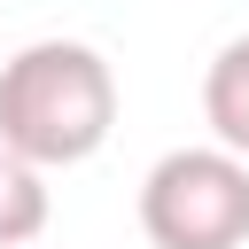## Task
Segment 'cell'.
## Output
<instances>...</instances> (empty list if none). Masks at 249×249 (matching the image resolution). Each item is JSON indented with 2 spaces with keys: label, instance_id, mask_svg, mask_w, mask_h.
<instances>
[{
  "label": "cell",
  "instance_id": "cell-2",
  "mask_svg": "<svg viewBox=\"0 0 249 249\" xmlns=\"http://www.w3.org/2000/svg\"><path fill=\"white\" fill-rule=\"evenodd\" d=\"M140 233L156 249H241L249 241V163L233 148H171L140 179Z\"/></svg>",
  "mask_w": 249,
  "mask_h": 249
},
{
  "label": "cell",
  "instance_id": "cell-1",
  "mask_svg": "<svg viewBox=\"0 0 249 249\" xmlns=\"http://www.w3.org/2000/svg\"><path fill=\"white\" fill-rule=\"evenodd\" d=\"M117 124V70L86 39H31L0 62V148L23 163H86Z\"/></svg>",
  "mask_w": 249,
  "mask_h": 249
},
{
  "label": "cell",
  "instance_id": "cell-3",
  "mask_svg": "<svg viewBox=\"0 0 249 249\" xmlns=\"http://www.w3.org/2000/svg\"><path fill=\"white\" fill-rule=\"evenodd\" d=\"M202 117H210L218 148H233L249 163V39H226L218 62L202 70Z\"/></svg>",
  "mask_w": 249,
  "mask_h": 249
},
{
  "label": "cell",
  "instance_id": "cell-4",
  "mask_svg": "<svg viewBox=\"0 0 249 249\" xmlns=\"http://www.w3.org/2000/svg\"><path fill=\"white\" fill-rule=\"evenodd\" d=\"M47 233V171L0 148V249H23Z\"/></svg>",
  "mask_w": 249,
  "mask_h": 249
}]
</instances>
